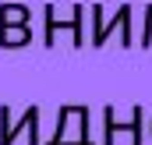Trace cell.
Returning a JSON list of instances; mask_svg holds the SVG:
<instances>
[{
	"mask_svg": "<svg viewBox=\"0 0 152 145\" xmlns=\"http://www.w3.org/2000/svg\"><path fill=\"white\" fill-rule=\"evenodd\" d=\"M46 145H92L88 138V106L85 103H64L57 113V131Z\"/></svg>",
	"mask_w": 152,
	"mask_h": 145,
	"instance_id": "1",
	"label": "cell"
},
{
	"mask_svg": "<svg viewBox=\"0 0 152 145\" xmlns=\"http://www.w3.org/2000/svg\"><path fill=\"white\" fill-rule=\"evenodd\" d=\"M32 42L28 25H0V50H21Z\"/></svg>",
	"mask_w": 152,
	"mask_h": 145,
	"instance_id": "6",
	"label": "cell"
},
{
	"mask_svg": "<svg viewBox=\"0 0 152 145\" xmlns=\"http://www.w3.org/2000/svg\"><path fill=\"white\" fill-rule=\"evenodd\" d=\"M18 131L28 135V145H42V135H39V106H28L18 120L11 106H0V145H14Z\"/></svg>",
	"mask_w": 152,
	"mask_h": 145,
	"instance_id": "3",
	"label": "cell"
},
{
	"mask_svg": "<svg viewBox=\"0 0 152 145\" xmlns=\"http://www.w3.org/2000/svg\"><path fill=\"white\" fill-rule=\"evenodd\" d=\"M149 135H152V120H149Z\"/></svg>",
	"mask_w": 152,
	"mask_h": 145,
	"instance_id": "9",
	"label": "cell"
},
{
	"mask_svg": "<svg viewBox=\"0 0 152 145\" xmlns=\"http://www.w3.org/2000/svg\"><path fill=\"white\" fill-rule=\"evenodd\" d=\"M152 42V4H145V32H142V46Z\"/></svg>",
	"mask_w": 152,
	"mask_h": 145,
	"instance_id": "8",
	"label": "cell"
},
{
	"mask_svg": "<svg viewBox=\"0 0 152 145\" xmlns=\"http://www.w3.org/2000/svg\"><path fill=\"white\" fill-rule=\"evenodd\" d=\"M32 11L25 4H0V25H28Z\"/></svg>",
	"mask_w": 152,
	"mask_h": 145,
	"instance_id": "7",
	"label": "cell"
},
{
	"mask_svg": "<svg viewBox=\"0 0 152 145\" xmlns=\"http://www.w3.org/2000/svg\"><path fill=\"white\" fill-rule=\"evenodd\" d=\"M103 120H106L103 145H113L120 131H127V135H131V145H145V138H142V131H145V127H142L145 110H142V106H131V120H127V124H117V117H113V103H106V106H103Z\"/></svg>",
	"mask_w": 152,
	"mask_h": 145,
	"instance_id": "5",
	"label": "cell"
},
{
	"mask_svg": "<svg viewBox=\"0 0 152 145\" xmlns=\"http://www.w3.org/2000/svg\"><path fill=\"white\" fill-rule=\"evenodd\" d=\"M88 14H92V46H106V39L120 32V46L124 50H131V4H120L117 7V14L110 21H103V7L96 4V7H88Z\"/></svg>",
	"mask_w": 152,
	"mask_h": 145,
	"instance_id": "2",
	"label": "cell"
},
{
	"mask_svg": "<svg viewBox=\"0 0 152 145\" xmlns=\"http://www.w3.org/2000/svg\"><path fill=\"white\" fill-rule=\"evenodd\" d=\"M81 14H85V7L75 4L67 18H57V7L46 4V7H42V18H46V25H42V42L53 46V42H57V32H71V46H81V21H85Z\"/></svg>",
	"mask_w": 152,
	"mask_h": 145,
	"instance_id": "4",
	"label": "cell"
}]
</instances>
